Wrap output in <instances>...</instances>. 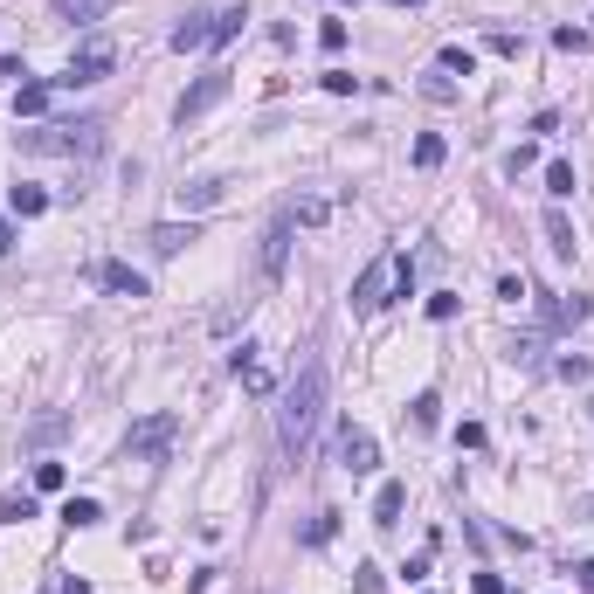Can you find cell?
I'll list each match as a JSON object with an SVG mask.
<instances>
[{"mask_svg": "<svg viewBox=\"0 0 594 594\" xmlns=\"http://www.w3.org/2000/svg\"><path fill=\"white\" fill-rule=\"evenodd\" d=\"M90 277H97L111 297H146V270H131V263H97Z\"/></svg>", "mask_w": 594, "mask_h": 594, "instance_id": "30bf717a", "label": "cell"}, {"mask_svg": "<svg viewBox=\"0 0 594 594\" xmlns=\"http://www.w3.org/2000/svg\"><path fill=\"white\" fill-rule=\"evenodd\" d=\"M14 111H21V118H42V111H49V83H21V90H14Z\"/></svg>", "mask_w": 594, "mask_h": 594, "instance_id": "d6986e66", "label": "cell"}, {"mask_svg": "<svg viewBox=\"0 0 594 594\" xmlns=\"http://www.w3.org/2000/svg\"><path fill=\"white\" fill-rule=\"evenodd\" d=\"M325 214H332V207H325V201H290V222H305V229H318Z\"/></svg>", "mask_w": 594, "mask_h": 594, "instance_id": "f1b7e54d", "label": "cell"}, {"mask_svg": "<svg viewBox=\"0 0 594 594\" xmlns=\"http://www.w3.org/2000/svg\"><path fill=\"white\" fill-rule=\"evenodd\" d=\"M318 49H325V55L346 49V21H325V28H318Z\"/></svg>", "mask_w": 594, "mask_h": 594, "instance_id": "1f68e13d", "label": "cell"}, {"mask_svg": "<svg viewBox=\"0 0 594 594\" xmlns=\"http://www.w3.org/2000/svg\"><path fill=\"white\" fill-rule=\"evenodd\" d=\"M408 290H414V256H408V249H388V256H373L360 277H353V311H366V318H373L381 305L408 297Z\"/></svg>", "mask_w": 594, "mask_h": 594, "instance_id": "7a4b0ae2", "label": "cell"}, {"mask_svg": "<svg viewBox=\"0 0 594 594\" xmlns=\"http://www.w3.org/2000/svg\"><path fill=\"white\" fill-rule=\"evenodd\" d=\"M229 194V180H194V187H180V207H214Z\"/></svg>", "mask_w": 594, "mask_h": 594, "instance_id": "ac0fdd59", "label": "cell"}, {"mask_svg": "<svg viewBox=\"0 0 594 594\" xmlns=\"http://www.w3.org/2000/svg\"><path fill=\"white\" fill-rule=\"evenodd\" d=\"M0 77H7V83H14V90H21V77H28V63H21V55H0Z\"/></svg>", "mask_w": 594, "mask_h": 594, "instance_id": "8d00e7d4", "label": "cell"}, {"mask_svg": "<svg viewBox=\"0 0 594 594\" xmlns=\"http://www.w3.org/2000/svg\"><path fill=\"white\" fill-rule=\"evenodd\" d=\"M318 422H325V366L305 360L297 381L284 388V408H277V442H284L290 456H305L311 436H318Z\"/></svg>", "mask_w": 594, "mask_h": 594, "instance_id": "6da1fadb", "label": "cell"}, {"mask_svg": "<svg viewBox=\"0 0 594 594\" xmlns=\"http://www.w3.org/2000/svg\"><path fill=\"white\" fill-rule=\"evenodd\" d=\"M553 49H560V55H581V49H588V28H553Z\"/></svg>", "mask_w": 594, "mask_h": 594, "instance_id": "83f0119b", "label": "cell"}, {"mask_svg": "<svg viewBox=\"0 0 594 594\" xmlns=\"http://www.w3.org/2000/svg\"><path fill=\"white\" fill-rule=\"evenodd\" d=\"M146 242H153V256H180L187 242H201V229H194V222H159Z\"/></svg>", "mask_w": 594, "mask_h": 594, "instance_id": "8fae6325", "label": "cell"}, {"mask_svg": "<svg viewBox=\"0 0 594 594\" xmlns=\"http://www.w3.org/2000/svg\"><path fill=\"white\" fill-rule=\"evenodd\" d=\"M546 194H553V201H567V194H573V166H567V159L546 166Z\"/></svg>", "mask_w": 594, "mask_h": 594, "instance_id": "d4e9b609", "label": "cell"}, {"mask_svg": "<svg viewBox=\"0 0 594 594\" xmlns=\"http://www.w3.org/2000/svg\"><path fill=\"white\" fill-rule=\"evenodd\" d=\"M207 35H214V14H187L180 28H173V49H207Z\"/></svg>", "mask_w": 594, "mask_h": 594, "instance_id": "5bb4252c", "label": "cell"}, {"mask_svg": "<svg viewBox=\"0 0 594 594\" xmlns=\"http://www.w3.org/2000/svg\"><path fill=\"white\" fill-rule=\"evenodd\" d=\"M63 477H70L63 464H35V491H63Z\"/></svg>", "mask_w": 594, "mask_h": 594, "instance_id": "f546056e", "label": "cell"}, {"mask_svg": "<svg viewBox=\"0 0 594 594\" xmlns=\"http://www.w3.org/2000/svg\"><path fill=\"white\" fill-rule=\"evenodd\" d=\"M470 594H505V581H498V573H477V581H470Z\"/></svg>", "mask_w": 594, "mask_h": 594, "instance_id": "74e56055", "label": "cell"}, {"mask_svg": "<svg viewBox=\"0 0 594 594\" xmlns=\"http://www.w3.org/2000/svg\"><path fill=\"white\" fill-rule=\"evenodd\" d=\"M284 263H290V207L270 222V235H263V256H256L263 284H277V277H284Z\"/></svg>", "mask_w": 594, "mask_h": 594, "instance_id": "ba28073f", "label": "cell"}, {"mask_svg": "<svg viewBox=\"0 0 594 594\" xmlns=\"http://www.w3.org/2000/svg\"><path fill=\"white\" fill-rule=\"evenodd\" d=\"M553 373H560V381H588L594 360H588V353H560V360H553Z\"/></svg>", "mask_w": 594, "mask_h": 594, "instance_id": "4316f807", "label": "cell"}, {"mask_svg": "<svg viewBox=\"0 0 594 594\" xmlns=\"http://www.w3.org/2000/svg\"><path fill=\"white\" fill-rule=\"evenodd\" d=\"M229 70H222V63H214V70H207V77L201 83H194V90H187V97H180V111H173V118H180V131L187 125H194V118H207V111H214V104H222V97H229Z\"/></svg>", "mask_w": 594, "mask_h": 594, "instance_id": "8992f818", "label": "cell"}, {"mask_svg": "<svg viewBox=\"0 0 594 594\" xmlns=\"http://www.w3.org/2000/svg\"><path fill=\"white\" fill-rule=\"evenodd\" d=\"M7 249H14V222L0 214V256H7Z\"/></svg>", "mask_w": 594, "mask_h": 594, "instance_id": "ab89813d", "label": "cell"}, {"mask_svg": "<svg viewBox=\"0 0 594 594\" xmlns=\"http://www.w3.org/2000/svg\"><path fill=\"white\" fill-rule=\"evenodd\" d=\"M436 63H442V70H449V77H477V55H470L464 42H449V49H442Z\"/></svg>", "mask_w": 594, "mask_h": 594, "instance_id": "603a6c76", "label": "cell"}, {"mask_svg": "<svg viewBox=\"0 0 594 594\" xmlns=\"http://www.w3.org/2000/svg\"><path fill=\"white\" fill-rule=\"evenodd\" d=\"M242 21H249V7H229V14H214V35H207V49H229L235 35H242Z\"/></svg>", "mask_w": 594, "mask_h": 594, "instance_id": "2e32d148", "label": "cell"}, {"mask_svg": "<svg viewBox=\"0 0 594 594\" xmlns=\"http://www.w3.org/2000/svg\"><path fill=\"white\" fill-rule=\"evenodd\" d=\"M111 70H118V42H111V35H83L77 42V55H70V90H77V83H104L111 77Z\"/></svg>", "mask_w": 594, "mask_h": 594, "instance_id": "5b68a950", "label": "cell"}, {"mask_svg": "<svg viewBox=\"0 0 594 594\" xmlns=\"http://www.w3.org/2000/svg\"><path fill=\"white\" fill-rule=\"evenodd\" d=\"M21 153L97 159V153H104V125H97V118H63V125H35V131H21Z\"/></svg>", "mask_w": 594, "mask_h": 594, "instance_id": "3957f363", "label": "cell"}, {"mask_svg": "<svg viewBox=\"0 0 594 594\" xmlns=\"http://www.w3.org/2000/svg\"><path fill=\"white\" fill-rule=\"evenodd\" d=\"M442 153H449V146H442L436 131H422V138H414V166H422V173H436V166H442Z\"/></svg>", "mask_w": 594, "mask_h": 594, "instance_id": "44dd1931", "label": "cell"}, {"mask_svg": "<svg viewBox=\"0 0 594 594\" xmlns=\"http://www.w3.org/2000/svg\"><path fill=\"white\" fill-rule=\"evenodd\" d=\"M588 311H594V297L567 290V297H553V305H546L540 318H546V332H573V325H588Z\"/></svg>", "mask_w": 594, "mask_h": 594, "instance_id": "9c48e42d", "label": "cell"}, {"mask_svg": "<svg viewBox=\"0 0 594 594\" xmlns=\"http://www.w3.org/2000/svg\"><path fill=\"white\" fill-rule=\"evenodd\" d=\"M353 581H360V594H388V581H381V567H353Z\"/></svg>", "mask_w": 594, "mask_h": 594, "instance_id": "836d02e7", "label": "cell"}, {"mask_svg": "<svg viewBox=\"0 0 594 594\" xmlns=\"http://www.w3.org/2000/svg\"><path fill=\"white\" fill-rule=\"evenodd\" d=\"M7 207H14L21 222H35V214H49V194H42V187H14V194H7Z\"/></svg>", "mask_w": 594, "mask_h": 594, "instance_id": "e0dca14e", "label": "cell"}, {"mask_svg": "<svg viewBox=\"0 0 594 594\" xmlns=\"http://www.w3.org/2000/svg\"><path fill=\"white\" fill-rule=\"evenodd\" d=\"M429 318H436V325H442V318H456V297H449V290H436V297H429Z\"/></svg>", "mask_w": 594, "mask_h": 594, "instance_id": "d590c367", "label": "cell"}, {"mask_svg": "<svg viewBox=\"0 0 594 594\" xmlns=\"http://www.w3.org/2000/svg\"><path fill=\"white\" fill-rule=\"evenodd\" d=\"M111 7H118V0H55V21H97V14H111Z\"/></svg>", "mask_w": 594, "mask_h": 594, "instance_id": "9a60e30c", "label": "cell"}, {"mask_svg": "<svg viewBox=\"0 0 594 594\" xmlns=\"http://www.w3.org/2000/svg\"><path fill=\"white\" fill-rule=\"evenodd\" d=\"M21 518H35V498H28V491H7V498H0V525H21Z\"/></svg>", "mask_w": 594, "mask_h": 594, "instance_id": "cb8c5ba5", "label": "cell"}, {"mask_svg": "<svg viewBox=\"0 0 594 594\" xmlns=\"http://www.w3.org/2000/svg\"><path fill=\"white\" fill-rule=\"evenodd\" d=\"M339 470H353V477H373L381 470V442L366 436V429H353V422L339 429Z\"/></svg>", "mask_w": 594, "mask_h": 594, "instance_id": "52a82bcc", "label": "cell"}, {"mask_svg": "<svg viewBox=\"0 0 594 594\" xmlns=\"http://www.w3.org/2000/svg\"><path fill=\"white\" fill-rule=\"evenodd\" d=\"M97 498H70V505H63V525H97Z\"/></svg>", "mask_w": 594, "mask_h": 594, "instance_id": "484cf974", "label": "cell"}, {"mask_svg": "<svg viewBox=\"0 0 594 594\" xmlns=\"http://www.w3.org/2000/svg\"><path fill=\"white\" fill-rule=\"evenodd\" d=\"M55 436H70V414H42V422L28 429V449H42V442H55Z\"/></svg>", "mask_w": 594, "mask_h": 594, "instance_id": "7402d4cb", "label": "cell"}, {"mask_svg": "<svg viewBox=\"0 0 594 594\" xmlns=\"http://www.w3.org/2000/svg\"><path fill=\"white\" fill-rule=\"evenodd\" d=\"M339 7H360V0H339Z\"/></svg>", "mask_w": 594, "mask_h": 594, "instance_id": "b9f144b4", "label": "cell"}, {"mask_svg": "<svg viewBox=\"0 0 594 594\" xmlns=\"http://www.w3.org/2000/svg\"><path fill=\"white\" fill-rule=\"evenodd\" d=\"M401 512H408V484H381V491H373V525H381V532H394V525H401Z\"/></svg>", "mask_w": 594, "mask_h": 594, "instance_id": "7c38bea8", "label": "cell"}, {"mask_svg": "<svg viewBox=\"0 0 594 594\" xmlns=\"http://www.w3.org/2000/svg\"><path fill=\"white\" fill-rule=\"evenodd\" d=\"M573 581H581V588L594 594V560H581V567H573Z\"/></svg>", "mask_w": 594, "mask_h": 594, "instance_id": "f35d334b", "label": "cell"}, {"mask_svg": "<svg viewBox=\"0 0 594 594\" xmlns=\"http://www.w3.org/2000/svg\"><path fill=\"white\" fill-rule=\"evenodd\" d=\"M325 90H332V97H353V90H360V77H353V70H325Z\"/></svg>", "mask_w": 594, "mask_h": 594, "instance_id": "4dcf8cb0", "label": "cell"}, {"mask_svg": "<svg viewBox=\"0 0 594 594\" xmlns=\"http://www.w3.org/2000/svg\"><path fill=\"white\" fill-rule=\"evenodd\" d=\"M242 388H249V394H270V373H263V360L242 366Z\"/></svg>", "mask_w": 594, "mask_h": 594, "instance_id": "d6a6232c", "label": "cell"}, {"mask_svg": "<svg viewBox=\"0 0 594 594\" xmlns=\"http://www.w3.org/2000/svg\"><path fill=\"white\" fill-rule=\"evenodd\" d=\"M546 249H553V256H573V249H581V242H573V222H567V207H560V201L546 207Z\"/></svg>", "mask_w": 594, "mask_h": 594, "instance_id": "4fadbf2b", "label": "cell"}, {"mask_svg": "<svg viewBox=\"0 0 594 594\" xmlns=\"http://www.w3.org/2000/svg\"><path fill=\"white\" fill-rule=\"evenodd\" d=\"M498 297H505V305H518V297H525V277H518V270H512V277H498Z\"/></svg>", "mask_w": 594, "mask_h": 594, "instance_id": "e575fe53", "label": "cell"}, {"mask_svg": "<svg viewBox=\"0 0 594 594\" xmlns=\"http://www.w3.org/2000/svg\"><path fill=\"white\" fill-rule=\"evenodd\" d=\"M173 442H180V414H173V408H153L146 422H131L125 456H131V464H166V456H173Z\"/></svg>", "mask_w": 594, "mask_h": 594, "instance_id": "277c9868", "label": "cell"}, {"mask_svg": "<svg viewBox=\"0 0 594 594\" xmlns=\"http://www.w3.org/2000/svg\"><path fill=\"white\" fill-rule=\"evenodd\" d=\"M388 7H414V0H388Z\"/></svg>", "mask_w": 594, "mask_h": 594, "instance_id": "60d3db41", "label": "cell"}, {"mask_svg": "<svg viewBox=\"0 0 594 594\" xmlns=\"http://www.w3.org/2000/svg\"><path fill=\"white\" fill-rule=\"evenodd\" d=\"M408 422L422 429V436H429V429L442 422V401H436V394H414V401H408Z\"/></svg>", "mask_w": 594, "mask_h": 594, "instance_id": "ffe728a7", "label": "cell"}]
</instances>
